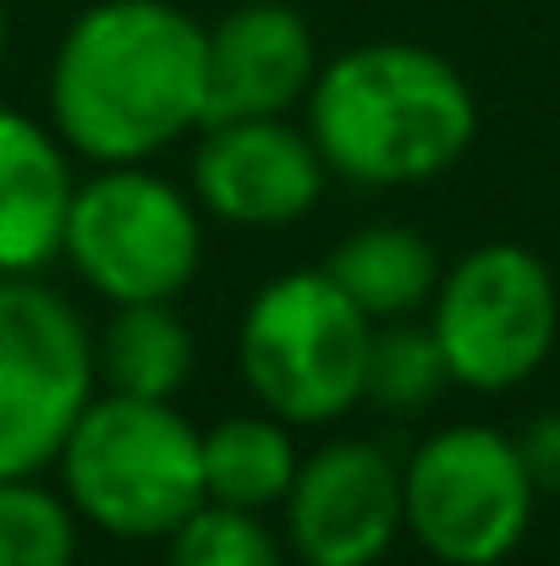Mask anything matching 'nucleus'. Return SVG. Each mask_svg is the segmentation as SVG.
I'll list each match as a JSON object with an SVG mask.
<instances>
[{
	"label": "nucleus",
	"mask_w": 560,
	"mask_h": 566,
	"mask_svg": "<svg viewBox=\"0 0 560 566\" xmlns=\"http://www.w3.org/2000/svg\"><path fill=\"white\" fill-rule=\"evenodd\" d=\"M533 495L517 440L484 423L429 434L401 468L406 534L440 566H500L528 539Z\"/></svg>",
	"instance_id": "5"
},
{
	"label": "nucleus",
	"mask_w": 560,
	"mask_h": 566,
	"mask_svg": "<svg viewBox=\"0 0 560 566\" xmlns=\"http://www.w3.org/2000/svg\"><path fill=\"white\" fill-rule=\"evenodd\" d=\"M66 506L116 539H171L209 501L203 434L171 401L94 396L66 429L61 451Z\"/></svg>",
	"instance_id": "3"
},
{
	"label": "nucleus",
	"mask_w": 560,
	"mask_h": 566,
	"mask_svg": "<svg viewBox=\"0 0 560 566\" xmlns=\"http://www.w3.org/2000/svg\"><path fill=\"white\" fill-rule=\"evenodd\" d=\"M171 566H286V556L258 512L203 501L171 534Z\"/></svg>",
	"instance_id": "18"
},
{
	"label": "nucleus",
	"mask_w": 560,
	"mask_h": 566,
	"mask_svg": "<svg viewBox=\"0 0 560 566\" xmlns=\"http://www.w3.org/2000/svg\"><path fill=\"white\" fill-rule=\"evenodd\" d=\"M0 61H6V0H0Z\"/></svg>",
	"instance_id": "20"
},
{
	"label": "nucleus",
	"mask_w": 560,
	"mask_h": 566,
	"mask_svg": "<svg viewBox=\"0 0 560 566\" xmlns=\"http://www.w3.org/2000/svg\"><path fill=\"white\" fill-rule=\"evenodd\" d=\"M325 160L308 133L281 116H247L203 127L192 155L198 203L231 226H292L325 192Z\"/></svg>",
	"instance_id": "10"
},
{
	"label": "nucleus",
	"mask_w": 560,
	"mask_h": 566,
	"mask_svg": "<svg viewBox=\"0 0 560 566\" xmlns=\"http://www.w3.org/2000/svg\"><path fill=\"white\" fill-rule=\"evenodd\" d=\"M72 192L61 144L33 116L0 105V275H39L61 259Z\"/></svg>",
	"instance_id": "12"
},
{
	"label": "nucleus",
	"mask_w": 560,
	"mask_h": 566,
	"mask_svg": "<svg viewBox=\"0 0 560 566\" xmlns=\"http://www.w3.org/2000/svg\"><path fill=\"white\" fill-rule=\"evenodd\" d=\"M77 512L33 479H0V566H72Z\"/></svg>",
	"instance_id": "17"
},
{
	"label": "nucleus",
	"mask_w": 560,
	"mask_h": 566,
	"mask_svg": "<svg viewBox=\"0 0 560 566\" xmlns=\"http://www.w3.org/2000/svg\"><path fill=\"white\" fill-rule=\"evenodd\" d=\"M72 270L121 303H177L203 259V231L182 192L155 171L105 166L72 192L66 242Z\"/></svg>",
	"instance_id": "6"
},
{
	"label": "nucleus",
	"mask_w": 560,
	"mask_h": 566,
	"mask_svg": "<svg viewBox=\"0 0 560 566\" xmlns=\"http://www.w3.org/2000/svg\"><path fill=\"white\" fill-rule=\"evenodd\" d=\"M451 385L445 353L429 325L390 319L369 336V369H363V401L384 412H418Z\"/></svg>",
	"instance_id": "16"
},
{
	"label": "nucleus",
	"mask_w": 560,
	"mask_h": 566,
	"mask_svg": "<svg viewBox=\"0 0 560 566\" xmlns=\"http://www.w3.org/2000/svg\"><path fill=\"white\" fill-rule=\"evenodd\" d=\"M297 446H292V429L264 412H242V418H225L203 434V490L209 501L220 506H236V512H264V506H281L292 479H297Z\"/></svg>",
	"instance_id": "14"
},
{
	"label": "nucleus",
	"mask_w": 560,
	"mask_h": 566,
	"mask_svg": "<svg viewBox=\"0 0 560 566\" xmlns=\"http://www.w3.org/2000/svg\"><path fill=\"white\" fill-rule=\"evenodd\" d=\"M369 336L373 319L325 270H292L247 303L236 364L281 423H330L363 401Z\"/></svg>",
	"instance_id": "4"
},
{
	"label": "nucleus",
	"mask_w": 560,
	"mask_h": 566,
	"mask_svg": "<svg viewBox=\"0 0 560 566\" xmlns=\"http://www.w3.org/2000/svg\"><path fill=\"white\" fill-rule=\"evenodd\" d=\"M314 77V33L281 0H247L203 28V127L286 116L297 99H308Z\"/></svg>",
	"instance_id": "11"
},
{
	"label": "nucleus",
	"mask_w": 560,
	"mask_h": 566,
	"mask_svg": "<svg viewBox=\"0 0 560 566\" xmlns=\"http://www.w3.org/2000/svg\"><path fill=\"white\" fill-rule=\"evenodd\" d=\"M94 342L77 308L33 275H0V479H33L55 462L94 401Z\"/></svg>",
	"instance_id": "8"
},
{
	"label": "nucleus",
	"mask_w": 560,
	"mask_h": 566,
	"mask_svg": "<svg viewBox=\"0 0 560 566\" xmlns=\"http://www.w3.org/2000/svg\"><path fill=\"white\" fill-rule=\"evenodd\" d=\"M281 506L303 566H373L406 528L401 468L369 440H330L297 462Z\"/></svg>",
	"instance_id": "9"
},
{
	"label": "nucleus",
	"mask_w": 560,
	"mask_h": 566,
	"mask_svg": "<svg viewBox=\"0 0 560 566\" xmlns=\"http://www.w3.org/2000/svg\"><path fill=\"white\" fill-rule=\"evenodd\" d=\"M517 451H522V462H528L539 490H560V412L533 418L528 434L517 440Z\"/></svg>",
	"instance_id": "19"
},
{
	"label": "nucleus",
	"mask_w": 560,
	"mask_h": 566,
	"mask_svg": "<svg viewBox=\"0 0 560 566\" xmlns=\"http://www.w3.org/2000/svg\"><path fill=\"white\" fill-rule=\"evenodd\" d=\"M478 133L467 77L423 44H358L319 66L308 138L358 188H412L451 171Z\"/></svg>",
	"instance_id": "2"
},
{
	"label": "nucleus",
	"mask_w": 560,
	"mask_h": 566,
	"mask_svg": "<svg viewBox=\"0 0 560 566\" xmlns=\"http://www.w3.org/2000/svg\"><path fill=\"white\" fill-rule=\"evenodd\" d=\"M94 375L121 396L171 401L192 375V336L171 303H121L94 347Z\"/></svg>",
	"instance_id": "15"
},
{
	"label": "nucleus",
	"mask_w": 560,
	"mask_h": 566,
	"mask_svg": "<svg viewBox=\"0 0 560 566\" xmlns=\"http://www.w3.org/2000/svg\"><path fill=\"white\" fill-rule=\"evenodd\" d=\"M325 275L369 319H406L423 303H434L440 259H434L429 237H418L412 226H363L330 253Z\"/></svg>",
	"instance_id": "13"
},
{
	"label": "nucleus",
	"mask_w": 560,
	"mask_h": 566,
	"mask_svg": "<svg viewBox=\"0 0 560 566\" xmlns=\"http://www.w3.org/2000/svg\"><path fill=\"white\" fill-rule=\"evenodd\" d=\"M55 133L99 160L138 166L203 127V22L171 0H99L55 44Z\"/></svg>",
	"instance_id": "1"
},
{
	"label": "nucleus",
	"mask_w": 560,
	"mask_h": 566,
	"mask_svg": "<svg viewBox=\"0 0 560 566\" xmlns=\"http://www.w3.org/2000/svg\"><path fill=\"white\" fill-rule=\"evenodd\" d=\"M451 385L467 390H511L533 375L560 331L556 275L539 253L517 242L473 248L462 264H451L434 286V319H429Z\"/></svg>",
	"instance_id": "7"
}]
</instances>
